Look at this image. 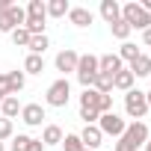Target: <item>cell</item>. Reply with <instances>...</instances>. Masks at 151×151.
<instances>
[{"label":"cell","mask_w":151,"mask_h":151,"mask_svg":"<svg viewBox=\"0 0 151 151\" xmlns=\"http://www.w3.org/2000/svg\"><path fill=\"white\" fill-rule=\"evenodd\" d=\"M68 101H71V83H68V77L53 80V83L47 86V92H45V104L62 110V107H68Z\"/></svg>","instance_id":"obj_1"},{"label":"cell","mask_w":151,"mask_h":151,"mask_svg":"<svg viewBox=\"0 0 151 151\" xmlns=\"http://www.w3.org/2000/svg\"><path fill=\"white\" fill-rule=\"evenodd\" d=\"M122 21H124L130 30H148V27H151V15L136 3V0H130V3L122 6Z\"/></svg>","instance_id":"obj_2"},{"label":"cell","mask_w":151,"mask_h":151,"mask_svg":"<svg viewBox=\"0 0 151 151\" xmlns=\"http://www.w3.org/2000/svg\"><path fill=\"white\" fill-rule=\"evenodd\" d=\"M77 83L83 86V89H92V83H95V77H98V56L95 53H80V59H77Z\"/></svg>","instance_id":"obj_3"},{"label":"cell","mask_w":151,"mask_h":151,"mask_svg":"<svg viewBox=\"0 0 151 151\" xmlns=\"http://www.w3.org/2000/svg\"><path fill=\"white\" fill-rule=\"evenodd\" d=\"M124 113H127L133 122H142V119L148 116V101H145V92H139V89L124 92Z\"/></svg>","instance_id":"obj_4"},{"label":"cell","mask_w":151,"mask_h":151,"mask_svg":"<svg viewBox=\"0 0 151 151\" xmlns=\"http://www.w3.org/2000/svg\"><path fill=\"white\" fill-rule=\"evenodd\" d=\"M124 127H127V122L113 110V113H104L101 119H98V130L104 133V136H113V139H119L122 133H124Z\"/></svg>","instance_id":"obj_5"},{"label":"cell","mask_w":151,"mask_h":151,"mask_svg":"<svg viewBox=\"0 0 151 151\" xmlns=\"http://www.w3.org/2000/svg\"><path fill=\"white\" fill-rule=\"evenodd\" d=\"M24 21H27V12H24L21 6H12L9 12L0 15V33H12V30L24 27Z\"/></svg>","instance_id":"obj_6"},{"label":"cell","mask_w":151,"mask_h":151,"mask_svg":"<svg viewBox=\"0 0 151 151\" xmlns=\"http://www.w3.org/2000/svg\"><path fill=\"white\" fill-rule=\"evenodd\" d=\"M77 59H80V53H77V50L65 47V50H59V53H56L53 65H56V71H62V77H65V74H74V71H77Z\"/></svg>","instance_id":"obj_7"},{"label":"cell","mask_w":151,"mask_h":151,"mask_svg":"<svg viewBox=\"0 0 151 151\" xmlns=\"http://www.w3.org/2000/svg\"><path fill=\"white\" fill-rule=\"evenodd\" d=\"M77 136H80V142H83V148H86V151H98V148L104 145V133L98 130V124H86Z\"/></svg>","instance_id":"obj_8"},{"label":"cell","mask_w":151,"mask_h":151,"mask_svg":"<svg viewBox=\"0 0 151 151\" xmlns=\"http://www.w3.org/2000/svg\"><path fill=\"white\" fill-rule=\"evenodd\" d=\"M45 119H47V116H45V107H42V104H24V107H21V122H24L27 127H39Z\"/></svg>","instance_id":"obj_9"},{"label":"cell","mask_w":151,"mask_h":151,"mask_svg":"<svg viewBox=\"0 0 151 151\" xmlns=\"http://www.w3.org/2000/svg\"><path fill=\"white\" fill-rule=\"evenodd\" d=\"M124 136H127V139L136 145V151H139V148L148 142V136H151V133H148V124H145V122H130V124L124 127Z\"/></svg>","instance_id":"obj_10"},{"label":"cell","mask_w":151,"mask_h":151,"mask_svg":"<svg viewBox=\"0 0 151 151\" xmlns=\"http://www.w3.org/2000/svg\"><path fill=\"white\" fill-rule=\"evenodd\" d=\"M122 68H124V62L119 59V53H104V56H98V71H101V74H110V77H113V74L122 71Z\"/></svg>","instance_id":"obj_11"},{"label":"cell","mask_w":151,"mask_h":151,"mask_svg":"<svg viewBox=\"0 0 151 151\" xmlns=\"http://www.w3.org/2000/svg\"><path fill=\"white\" fill-rule=\"evenodd\" d=\"M92 18H95V15H92L86 6H71V9H68V21H71L74 27H80V30H83V27H89V24H92Z\"/></svg>","instance_id":"obj_12"},{"label":"cell","mask_w":151,"mask_h":151,"mask_svg":"<svg viewBox=\"0 0 151 151\" xmlns=\"http://www.w3.org/2000/svg\"><path fill=\"white\" fill-rule=\"evenodd\" d=\"M62 127L59 124H45V130H42V145L45 148H50V145H62Z\"/></svg>","instance_id":"obj_13"},{"label":"cell","mask_w":151,"mask_h":151,"mask_svg":"<svg viewBox=\"0 0 151 151\" xmlns=\"http://www.w3.org/2000/svg\"><path fill=\"white\" fill-rule=\"evenodd\" d=\"M133 83H136V77H133L127 68H122V71H116V74H113V89H119V92H130V89H133Z\"/></svg>","instance_id":"obj_14"},{"label":"cell","mask_w":151,"mask_h":151,"mask_svg":"<svg viewBox=\"0 0 151 151\" xmlns=\"http://www.w3.org/2000/svg\"><path fill=\"white\" fill-rule=\"evenodd\" d=\"M101 18L107 24H116L122 18V3H116V0H101Z\"/></svg>","instance_id":"obj_15"},{"label":"cell","mask_w":151,"mask_h":151,"mask_svg":"<svg viewBox=\"0 0 151 151\" xmlns=\"http://www.w3.org/2000/svg\"><path fill=\"white\" fill-rule=\"evenodd\" d=\"M21 107H24V104L18 101V95H6V98H3V104H0V113H3V119H9V122H12L15 116H21Z\"/></svg>","instance_id":"obj_16"},{"label":"cell","mask_w":151,"mask_h":151,"mask_svg":"<svg viewBox=\"0 0 151 151\" xmlns=\"http://www.w3.org/2000/svg\"><path fill=\"white\" fill-rule=\"evenodd\" d=\"M133 77H148L151 74V56H145V53H139L133 62H130V68H127Z\"/></svg>","instance_id":"obj_17"},{"label":"cell","mask_w":151,"mask_h":151,"mask_svg":"<svg viewBox=\"0 0 151 151\" xmlns=\"http://www.w3.org/2000/svg\"><path fill=\"white\" fill-rule=\"evenodd\" d=\"M45 9H47V18H65L68 9H71V3H68V0H47Z\"/></svg>","instance_id":"obj_18"},{"label":"cell","mask_w":151,"mask_h":151,"mask_svg":"<svg viewBox=\"0 0 151 151\" xmlns=\"http://www.w3.org/2000/svg\"><path fill=\"white\" fill-rule=\"evenodd\" d=\"M6 80H9V95H18L27 86V74L24 71H6Z\"/></svg>","instance_id":"obj_19"},{"label":"cell","mask_w":151,"mask_h":151,"mask_svg":"<svg viewBox=\"0 0 151 151\" xmlns=\"http://www.w3.org/2000/svg\"><path fill=\"white\" fill-rule=\"evenodd\" d=\"M50 47V39L47 36H30V45H27V50L30 53H36V56H45V50Z\"/></svg>","instance_id":"obj_20"},{"label":"cell","mask_w":151,"mask_h":151,"mask_svg":"<svg viewBox=\"0 0 151 151\" xmlns=\"http://www.w3.org/2000/svg\"><path fill=\"white\" fill-rule=\"evenodd\" d=\"M42 71H45V56L27 53V59H24V74H42Z\"/></svg>","instance_id":"obj_21"},{"label":"cell","mask_w":151,"mask_h":151,"mask_svg":"<svg viewBox=\"0 0 151 151\" xmlns=\"http://www.w3.org/2000/svg\"><path fill=\"white\" fill-rule=\"evenodd\" d=\"M92 89H95V92H101V95H113V77H110V74H101V71H98V77H95Z\"/></svg>","instance_id":"obj_22"},{"label":"cell","mask_w":151,"mask_h":151,"mask_svg":"<svg viewBox=\"0 0 151 151\" xmlns=\"http://www.w3.org/2000/svg\"><path fill=\"white\" fill-rule=\"evenodd\" d=\"M139 53H142V50H139V47H136L133 42H122V50H119V59H122V62H133V59H136Z\"/></svg>","instance_id":"obj_23"},{"label":"cell","mask_w":151,"mask_h":151,"mask_svg":"<svg viewBox=\"0 0 151 151\" xmlns=\"http://www.w3.org/2000/svg\"><path fill=\"white\" fill-rule=\"evenodd\" d=\"M62 148H65V151H86L77 133H65V136H62Z\"/></svg>","instance_id":"obj_24"},{"label":"cell","mask_w":151,"mask_h":151,"mask_svg":"<svg viewBox=\"0 0 151 151\" xmlns=\"http://www.w3.org/2000/svg\"><path fill=\"white\" fill-rule=\"evenodd\" d=\"M24 12H27V15H36V18H47V9H45V0H30Z\"/></svg>","instance_id":"obj_25"},{"label":"cell","mask_w":151,"mask_h":151,"mask_svg":"<svg viewBox=\"0 0 151 151\" xmlns=\"http://www.w3.org/2000/svg\"><path fill=\"white\" fill-rule=\"evenodd\" d=\"M110 30H113V36H116V39H122V42H127V36L133 33V30H130V27H127L122 18H119L116 24H110Z\"/></svg>","instance_id":"obj_26"},{"label":"cell","mask_w":151,"mask_h":151,"mask_svg":"<svg viewBox=\"0 0 151 151\" xmlns=\"http://www.w3.org/2000/svg\"><path fill=\"white\" fill-rule=\"evenodd\" d=\"M98 95H101V92H95V89H83V95H80V107H92V110H98Z\"/></svg>","instance_id":"obj_27"},{"label":"cell","mask_w":151,"mask_h":151,"mask_svg":"<svg viewBox=\"0 0 151 151\" xmlns=\"http://www.w3.org/2000/svg\"><path fill=\"white\" fill-rule=\"evenodd\" d=\"M9 36H12V42H15L18 47H27V45H30V33H27L24 27H18V30H12Z\"/></svg>","instance_id":"obj_28"},{"label":"cell","mask_w":151,"mask_h":151,"mask_svg":"<svg viewBox=\"0 0 151 151\" xmlns=\"http://www.w3.org/2000/svg\"><path fill=\"white\" fill-rule=\"evenodd\" d=\"M80 119H83L86 124H98L101 113H98V110H92V107H80Z\"/></svg>","instance_id":"obj_29"},{"label":"cell","mask_w":151,"mask_h":151,"mask_svg":"<svg viewBox=\"0 0 151 151\" xmlns=\"http://www.w3.org/2000/svg\"><path fill=\"white\" fill-rule=\"evenodd\" d=\"M12 136H15L12 122H9V119H0V142H6V139H12Z\"/></svg>","instance_id":"obj_30"},{"label":"cell","mask_w":151,"mask_h":151,"mask_svg":"<svg viewBox=\"0 0 151 151\" xmlns=\"http://www.w3.org/2000/svg\"><path fill=\"white\" fill-rule=\"evenodd\" d=\"M98 113H113V95H98Z\"/></svg>","instance_id":"obj_31"},{"label":"cell","mask_w":151,"mask_h":151,"mask_svg":"<svg viewBox=\"0 0 151 151\" xmlns=\"http://www.w3.org/2000/svg\"><path fill=\"white\" fill-rule=\"evenodd\" d=\"M113 151H136V145H133V142H130V139H127V136L122 133V136L116 139V145H113Z\"/></svg>","instance_id":"obj_32"},{"label":"cell","mask_w":151,"mask_h":151,"mask_svg":"<svg viewBox=\"0 0 151 151\" xmlns=\"http://www.w3.org/2000/svg\"><path fill=\"white\" fill-rule=\"evenodd\" d=\"M0 95H9V80H6V74H0Z\"/></svg>","instance_id":"obj_33"},{"label":"cell","mask_w":151,"mask_h":151,"mask_svg":"<svg viewBox=\"0 0 151 151\" xmlns=\"http://www.w3.org/2000/svg\"><path fill=\"white\" fill-rule=\"evenodd\" d=\"M142 45H145V47H151V27H148V30H142Z\"/></svg>","instance_id":"obj_34"},{"label":"cell","mask_w":151,"mask_h":151,"mask_svg":"<svg viewBox=\"0 0 151 151\" xmlns=\"http://www.w3.org/2000/svg\"><path fill=\"white\" fill-rule=\"evenodd\" d=\"M15 3H12V0H0V15H3V12H9Z\"/></svg>","instance_id":"obj_35"},{"label":"cell","mask_w":151,"mask_h":151,"mask_svg":"<svg viewBox=\"0 0 151 151\" xmlns=\"http://www.w3.org/2000/svg\"><path fill=\"white\" fill-rule=\"evenodd\" d=\"M139 6H142V9H145V12L151 15V0H142V3H139Z\"/></svg>","instance_id":"obj_36"},{"label":"cell","mask_w":151,"mask_h":151,"mask_svg":"<svg viewBox=\"0 0 151 151\" xmlns=\"http://www.w3.org/2000/svg\"><path fill=\"white\" fill-rule=\"evenodd\" d=\"M145 101H148V110H151V89L145 92Z\"/></svg>","instance_id":"obj_37"},{"label":"cell","mask_w":151,"mask_h":151,"mask_svg":"<svg viewBox=\"0 0 151 151\" xmlns=\"http://www.w3.org/2000/svg\"><path fill=\"white\" fill-rule=\"evenodd\" d=\"M142 151H151V136H148V142L142 145Z\"/></svg>","instance_id":"obj_38"},{"label":"cell","mask_w":151,"mask_h":151,"mask_svg":"<svg viewBox=\"0 0 151 151\" xmlns=\"http://www.w3.org/2000/svg\"><path fill=\"white\" fill-rule=\"evenodd\" d=\"M0 151H6V142H0Z\"/></svg>","instance_id":"obj_39"},{"label":"cell","mask_w":151,"mask_h":151,"mask_svg":"<svg viewBox=\"0 0 151 151\" xmlns=\"http://www.w3.org/2000/svg\"><path fill=\"white\" fill-rule=\"evenodd\" d=\"M0 104H3V95H0Z\"/></svg>","instance_id":"obj_40"}]
</instances>
